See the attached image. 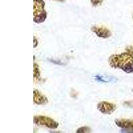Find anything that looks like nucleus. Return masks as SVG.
<instances>
[{"label": "nucleus", "mask_w": 133, "mask_h": 133, "mask_svg": "<svg viewBox=\"0 0 133 133\" xmlns=\"http://www.w3.org/2000/svg\"><path fill=\"white\" fill-rule=\"evenodd\" d=\"M103 1V0H91V2L93 6H97V5L102 4Z\"/></svg>", "instance_id": "10"}, {"label": "nucleus", "mask_w": 133, "mask_h": 133, "mask_svg": "<svg viewBox=\"0 0 133 133\" xmlns=\"http://www.w3.org/2000/svg\"><path fill=\"white\" fill-rule=\"evenodd\" d=\"M55 1H57V2H65V0H55Z\"/></svg>", "instance_id": "13"}, {"label": "nucleus", "mask_w": 133, "mask_h": 133, "mask_svg": "<svg viewBox=\"0 0 133 133\" xmlns=\"http://www.w3.org/2000/svg\"><path fill=\"white\" fill-rule=\"evenodd\" d=\"M33 123L37 126L51 129H55L59 127V123L57 121L46 116H35L33 117Z\"/></svg>", "instance_id": "3"}, {"label": "nucleus", "mask_w": 133, "mask_h": 133, "mask_svg": "<svg viewBox=\"0 0 133 133\" xmlns=\"http://www.w3.org/2000/svg\"><path fill=\"white\" fill-rule=\"evenodd\" d=\"M132 17H133V15H132Z\"/></svg>", "instance_id": "14"}, {"label": "nucleus", "mask_w": 133, "mask_h": 133, "mask_svg": "<svg viewBox=\"0 0 133 133\" xmlns=\"http://www.w3.org/2000/svg\"><path fill=\"white\" fill-rule=\"evenodd\" d=\"M115 123L118 127L127 130H133V120L130 119H116Z\"/></svg>", "instance_id": "7"}, {"label": "nucleus", "mask_w": 133, "mask_h": 133, "mask_svg": "<svg viewBox=\"0 0 133 133\" xmlns=\"http://www.w3.org/2000/svg\"><path fill=\"white\" fill-rule=\"evenodd\" d=\"M97 109L101 113L104 115H110L114 112L116 109V106L115 104L107 101L100 102L97 105Z\"/></svg>", "instance_id": "4"}, {"label": "nucleus", "mask_w": 133, "mask_h": 133, "mask_svg": "<svg viewBox=\"0 0 133 133\" xmlns=\"http://www.w3.org/2000/svg\"><path fill=\"white\" fill-rule=\"evenodd\" d=\"M77 133H85V132H91V129L88 127H82L79 129H77Z\"/></svg>", "instance_id": "9"}, {"label": "nucleus", "mask_w": 133, "mask_h": 133, "mask_svg": "<svg viewBox=\"0 0 133 133\" xmlns=\"http://www.w3.org/2000/svg\"><path fill=\"white\" fill-rule=\"evenodd\" d=\"M41 73H40L39 67V65L34 63L33 64V79H34V81L35 83H38L41 80Z\"/></svg>", "instance_id": "8"}, {"label": "nucleus", "mask_w": 133, "mask_h": 133, "mask_svg": "<svg viewBox=\"0 0 133 133\" xmlns=\"http://www.w3.org/2000/svg\"><path fill=\"white\" fill-rule=\"evenodd\" d=\"M33 38H34V41H34V42H33V45H34V47L35 48V47H36L38 45V41L36 39V37H34Z\"/></svg>", "instance_id": "12"}, {"label": "nucleus", "mask_w": 133, "mask_h": 133, "mask_svg": "<svg viewBox=\"0 0 133 133\" xmlns=\"http://www.w3.org/2000/svg\"><path fill=\"white\" fill-rule=\"evenodd\" d=\"M33 102L37 105H44L48 103V99L45 95L41 94L38 90L33 91Z\"/></svg>", "instance_id": "6"}, {"label": "nucleus", "mask_w": 133, "mask_h": 133, "mask_svg": "<svg viewBox=\"0 0 133 133\" xmlns=\"http://www.w3.org/2000/svg\"><path fill=\"white\" fill-rule=\"evenodd\" d=\"M127 51L128 53H130L131 55H133V47H132V46H129V47H127Z\"/></svg>", "instance_id": "11"}, {"label": "nucleus", "mask_w": 133, "mask_h": 133, "mask_svg": "<svg viewBox=\"0 0 133 133\" xmlns=\"http://www.w3.org/2000/svg\"><path fill=\"white\" fill-rule=\"evenodd\" d=\"M91 31L95 33L98 37L103 39H108L112 35L111 31L104 27H97L95 26L91 28Z\"/></svg>", "instance_id": "5"}, {"label": "nucleus", "mask_w": 133, "mask_h": 133, "mask_svg": "<svg viewBox=\"0 0 133 133\" xmlns=\"http://www.w3.org/2000/svg\"><path fill=\"white\" fill-rule=\"evenodd\" d=\"M109 63L112 68L120 69L127 73H133V55L128 52L112 55L109 58Z\"/></svg>", "instance_id": "1"}, {"label": "nucleus", "mask_w": 133, "mask_h": 133, "mask_svg": "<svg viewBox=\"0 0 133 133\" xmlns=\"http://www.w3.org/2000/svg\"><path fill=\"white\" fill-rule=\"evenodd\" d=\"M45 5V3L43 0H33V21L35 23H41L47 19Z\"/></svg>", "instance_id": "2"}]
</instances>
